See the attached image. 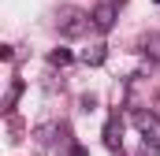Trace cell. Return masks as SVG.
<instances>
[{
  "label": "cell",
  "instance_id": "7",
  "mask_svg": "<svg viewBox=\"0 0 160 156\" xmlns=\"http://www.w3.org/2000/svg\"><path fill=\"white\" fill-rule=\"evenodd\" d=\"M157 4H160V0H157Z\"/></svg>",
  "mask_w": 160,
  "mask_h": 156
},
{
  "label": "cell",
  "instance_id": "6",
  "mask_svg": "<svg viewBox=\"0 0 160 156\" xmlns=\"http://www.w3.org/2000/svg\"><path fill=\"white\" fill-rule=\"evenodd\" d=\"M48 60H52L56 67H63V63H71V52H67V48H56V52H52Z\"/></svg>",
  "mask_w": 160,
  "mask_h": 156
},
{
  "label": "cell",
  "instance_id": "4",
  "mask_svg": "<svg viewBox=\"0 0 160 156\" xmlns=\"http://www.w3.org/2000/svg\"><path fill=\"white\" fill-rule=\"evenodd\" d=\"M82 26H86V19H82L78 11H67V15H63V22H60V30H63V34H82Z\"/></svg>",
  "mask_w": 160,
  "mask_h": 156
},
{
  "label": "cell",
  "instance_id": "1",
  "mask_svg": "<svg viewBox=\"0 0 160 156\" xmlns=\"http://www.w3.org/2000/svg\"><path fill=\"white\" fill-rule=\"evenodd\" d=\"M130 123L138 126V134H142L145 145H153V149L160 145V119H157V115H149V112H134Z\"/></svg>",
  "mask_w": 160,
  "mask_h": 156
},
{
  "label": "cell",
  "instance_id": "5",
  "mask_svg": "<svg viewBox=\"0 0 160 156\" xmlns=\"http://www.w3.org/2000/svg\"><path fill=\"white\" fill-rule=\"evenodd\" d=\"M82 60H86V63H93V67H97V63H104V45L86 48V52H82Z\"/></svg>",
  "mask_w": 160,
  "mask_h": 156
},
{
  "label": "cell",
  "instance_id": "3",
  "mask_svg": "<svg viewBox=\"0 0 160 156\" xmlns=\"http://www.w3.org/2000/svg\"><path fill=\"white\" fill-rule=\"evenodd\" d=\"M104 141H108L112 153H119V115L108 119V126H104Z\"/></svg>",
  "mask_w": 160,
  "mask_h": 156
},
{
  "label": "cell",
  "instance_id": "2",
  "mask_svg": "<svg viewBox=\"0 0 160 156\" xmlns=\"http://www.w3.org/2000/svg\"><path fill=\"white\" fill-rule=\"evenodd\" d=\"M89 19H93V26H97V30H112V22H116V4H112V0H104Z\"/></svg>",
  "mask_w": 160,
  "mask_h": 156
}]
</instances>
